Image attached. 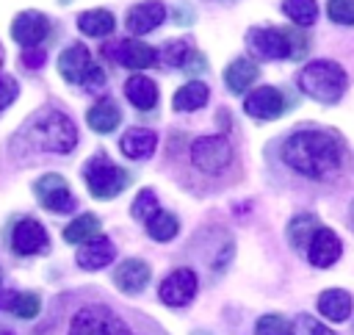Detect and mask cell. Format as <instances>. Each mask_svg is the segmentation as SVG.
Instances as JSON below:
<instances>
[{"label": "cell", "instance_id": "16", "mask_svg": "<svg viewBox=\"0 0 354 335\" xmlns=\"http://www.w3.org/2000/svg\"><path fill=\"white\" fill-rule=\"evenodd\" d=\"M91 53L86 44H69L66 50H61L58 55V72L66 83H80L91 66Z\"/></svg>", "mask_w": 354, "mask_h": 335}, {"label": "cell", "instance_id": "3", "mask_svg": "<svg viewBox=\"0 0 354 335\" xmlns=\"http://www.w3.org/2000/svg\"><path fill=\"white\" fill-rule=\"evenodd\" d=\"M299 89L318 102H335L346 91V72L335 61H310L299 72Z\"/></svg>", "mask_w": 354, "mask_h": 335}, {"label": "cell", "instance_id": "35", "mask_svg": "<svg viewBox=\"0 0 354 335\" xmlns=\"http://www.w3.org/2000/svg\"><path fill=\"white\" fill-rule=\"evenodd\" d=\"M285 33H288V47H290V58H304L307 55V47H310V42H307V36L299 30V28H285Z\"/></svg>", "mask_w": 354, "mask_h": 335}, {"label": "cell", "instance_id": "10", "mask_svg": "<svg viewBox=\"0 0 354 335\" xmlns=\"http://www.w3.org/2000/svg\"><path fill=\"white\" fill-rule=\"evenodd\" d=\"M194 293H196V274H194L191 269H177V271H171V274L160 282V288H158L160 302L169 305V307H183V305H188V302L194 299Z\"/></svg>", "mask_w": 354, "mask_h": 335}, {"label": "cell", "instance_id": "6", "mask_svg": "<svg viewBox=\"0 0 354 335\" xmlns=\"http://www.w3.org/2000/svg\"><path fill=\"white\" fill-rule=\"evenodd\" d=\"M191 161L196 169L216 174L232 161V147L224 136H202L191 144Z\"/></svg>", "mask_w": 354, "mask_h": 335}, {"label": "cell", "instance_id": "38", "mask_svg": "<svg viewBox=\"0 0 354 335\" xmlns=\"http://www.w3.org/2000/svg\"><path fill=\"white\" fill-rule=\"evenodd\" d=\"M44 58H47V55H44L41 47H25L19 61H22V66H28V69H39V66L44 64Z\"/></svg>", "mask_w": 354, "mask_h": 335}, {"label": "cell", "instance_id": "13", "mask_svg": "<svg viewBox=\"0 0 354 335\" xmlns=\"http://www.w3.org/2000/svg\"><path fill=\"white\" fill-rule=\"evenodd\" d=\"M243 111L254 119H277L285 111V97L274 86H260L243 100Z\"/></svg>", "mask_w": 354, "mask_h": 335}, {"label": "cell", "instance_id": "31", "mask_svg": "<svg viewBox=\"0 0 354 335\" xmlns=\"http://www.w3.org/2000/svg\"><path fill=\"white\" fill-rule=\"evenodd\" d=\"M191 53H194V50H191V44H188L185 39H174V42H166V44H163V50L158 53V58H160L166 66H183Z\"/></svg>", "mask_w": 354, "mask_h": 335}, {"label": "cell", "instance_id": "12", "mask_svg": "<svg viewBox=\"0 0 354 335\" xmlns=\"http://www.w3.org/2000/svg\"><path fill=\"white\" fill-rule=\"evenodd\" d=\"M105 50V55H111V58H116L122 66H127V69H149L155 61H158V53H155V47H149V44H144V42H138V39H124V42H119V44H108V47H102Z\"/></svg>", "mask_w": 354, "mask_h": 335}, {"label": "cell", "instance_id": "1", "mask_svg": "<svg viewBox=\"0 0 354 335\" xmlns=\"http://www.w3.org/2000/svg\"><path fill=\"white\" fill-rule=\"evenodd\" d=\"M343 147L335 133L299 130L282 144V161L307 177H326L340 166Z\"/></svg>", "mask_w": 354, "mask_h": 335}, {"label": "cell", "instance_id": "28", "mask_svg": "<svg viewBox=\"0 0 354 335\" xmlns=\"http://www.w3.org/2000/svg\"><path fill=\"white\" fill-rule=\"evenodd\" d=\"M177 230H180L177 219L171 213H166V210H158V213H152L147 219V235L155 238V241H171L177 235Z\"/></svg>", "mask_w": 354, "mask_h": 335}, {"label": "cell", "instance_id": "36", "mask_svg": "<svg viewBox=\"0 0 354 335\" xmlns=\"http://www.w3.org/2000/svg\"><path fill=\"white\" fill-rule=\"evenodd\" d=\"M293 335H335V332H332V329H326L324 324H318L315 318L301 316V318L296 321V327H293Z\"/></svg>", "mask_w": 354, "mask_h": 335}, {"label": "cell", "instance_id": "25", "mask_svg": "<svg viewBox=\"0 0 354 335\" xmlns=\"http://www.w3.org/2000/svg\"><path fill=\"white\" fill-rule=\"evenodd\" d=\"M113 25H116V19H113V14L111 11H105V8H91V11H83L80 17H77V28L86 33V36H108L111 30H113Z\"/></svg>", "mask_w": 354, "mask_h": 335}, {"label": "cell", "instance_id": "39", "mask_svg": "<svg viewBox=\"0 0 354 335\" xmlns=\"http://www.w3.org/2000/svg\"><path fill=\"white\" fill-rule=\"evenodd\" d=\"M80 83H83L86 89H100V86L105 83V72H102L97 64H91V66H88V72H86V78H83Z\"/></svg>", "mask_w": 354, "mask_h": 335}, {"label": "cell", "instance_id": "14", "mask_svg": "<svg viewBox=\"0 0 354 335\" xmlns=\"http://www.w3.org/2000/svg\"><path fill=\"white\" fill-rule=\"evenodd\" d=\"M340 249H343L340 238H337L329 227H318L315 235H313L310 244H307V257H310L313 266L326 269V266H332V263L340 257Z\"/></svg>", "mask_w": 354, "mask_h": 335}, {"label": "cell", "instance_id": "27", "mask_svg": "<svg viewBox=\"0 0 354 335\" xmlns=\"http://www.w3.org/2000/svg\"><path fill=\"white\" fill-rule=\"evenodd\" d=\"M100 233V219L94 213H80L77 219H72L64 227V241L66 244H83L88 238H94Z\"/></svg>", "mask_w": 354, "mask_h": 335}, {"label": "cell", "instance_id": "20", "mask_svg": "<svg viewBox=\"0 0 354 335\" xmlns=\"http://www.w3.org/2000/svg\"><path fill=\"white\" fill-rule=\"evenodd\" d=\"M124 97L130 100L133 108L149 111V108L158 105V86H155L147 75H133V78H127V83H124Z\"/></svg>", "mask_w": 354, "mask_h": 335}, {"label": "cell", "instance_id": "8", "mask_svg": "<svg viewBox=\"0 0 354 335\" xmlns=\"http://www.w3.org/2000/svg\"><path fill=\"white\" fill-rule=\"evenodd\" d=\"M252 53L257 58L266 61H277V58H290V47H288V33L285 28H252L246 36Z\"/></svg>", "mask_w": 354, "mask_h": 335}, {"label": "cell", "instance_id": "40", "mask_svg": "<svg viewBox=\"0 0 354 335\" xmlns=\"http://www.w3.org/2000/svg\"><path fill=\"white\" fill-rule=\"evenodd\" d=\"M351 221H354V208H351Z\"/></svg>", "mask_w": 354, "mask_h": 335}, {"label": "cell", "instance_id": "15", "mask_svg": "<svg viewBox=\"0 0 354 335\" xmlns=\"http://www.w3.org/2000/svg\"><path fill=\"white\" fill-rule=\"evenodd\" d=\"M163 19H166V8H163V3H158V0H147V3H138V6H133V8L127 11L124 25H127V30H130L133 36H144V33L155 30Z\"/></svg>", "mask_w": 354, "mask_h": 335}, {"label": "cell", "instance_id": "37", "mask_svg": "<svg viewBox=\"0 0 354 335\" xmlns=\"http://www.w3.org/2000/svg\"><path fill=\"white\" fill-rule=\"evenodd\" d=\"M17 94H19L17 80H14L11 75H0V111L8 108V105L17 100Z\"/></svg>", "mask_w": 354, "mask_h": 335}, {"label": "cell", "instance_id": "41", "mask_svg": "<svg viewBox=\"0 0 354 335\" xmlns=\"http://www.w3.org/2000/svg\"><path fill=\"white\" fill-rule=\"evenodd\" d=\"M0 61H3V50H0Z\"/></svg>", "mask_w": 354, "mask_h": 335}, {"label": "cell", "instance_id": "19", "mask_svg": "<svg viewBox=\"0 0 354 335\" xmlns=\"http://www.w3.org/2000/svg\"><path fill=\"white\" fill-rule=\"evenodd\" d=\"M86 122H88V127L97 130V133H113V130L119 127V122H122V111H119V105H116L111 97H102V100H97V102L88 108Z\"/></svg>", "mask_w": 354, "mask_h": 335}, {"label": "cell", "instance_id": "17", "mask_svg": "<svg viewBox=\"0 0 354 335\" xmlns=\"http://www.w3.org/2000/svg\"><path fill=\"white\" fill-rule=\"evenodd\" d=\"M113 255H116V249H113L111 238H105V235H100V233H97L94 238H88V241H83V244H80V249H77L75 260H77V266H80V269L94 271V269L108 266V263L113 260Z\"/></svg>", "mask_w": 354, "mask_h": 335}, {"label": "cell", "instance_id": "24", "mask_svg": "<svg viewBox=\"0 0 354 335\" xmlns=\"http://www.w3.org/2000/svg\"><path fill=\"white\" fill-rule=\"evenodd\" d=\"M207 97H210V89L202 80H188L185 86H180L174 91L171 105H174V111H196L207 102Z\"/></svg>", "mask_w": 354, "mask_h": 335}, {"label": "cell", "instance_id": "21", "mask_svg": "<svg viewBox=\"0 0 354 335\" xmlns=\"http://www.w3.org/2000/svg\"><path fill=\"white\" fill-rule=\"evenodd\" d=\"M155 144H158V136L152 130H147V127H130L119 138V150L127 158H149L155 152Z\"/></svg>", "mask_w": 354, "mask_h": 335}, {"label": "cell", "instance_id": "30", "mask_svg": "<svg viewBox=\"0 0 354 335\" xmlns=\"http://www.w3.org/2000/svg\"><path fill=\"white\" fill-rule=\"evenodd\" d=\"M282 11L288 14V19H293L296 25H313L318 17V6L315 0H285Z\"/></svg>", "mask_w": 354, "mask_h": 335}, {"label": "cell", "instance_id": "11", "mask_svg": "<svg viewBox=\"0 0 354 335\" xmlns=\"http://www.w3.org/2000/svg\"><path fill=\"white\" fill-rule=\"evenodd\" d=\"M50 33V19L39 11H22L11 22V36L22 47H39Z\"/></svg>", "mask_w": 354, "mask_h": 335}, {"label": "cell", "instance_id": "23", "mask_svg": "<svg viewBox=\"0 0 354 335\" xmlns=\"http://www.w3.org/2000/svg\"><path fill=\"white\" fill-rule=\"evenodd\" d=\"M318 310L329 321H346L351 316V296L340 288H329L318 296Z\"/></svg>", "mask_w": 354, "mask_h": 335}, {"label": "cell", "instance_id": "22", "mask_svg": "<svg viewBox=\"0 0 354 335\" xmlns=\"http://www.w3.org/2000/svg\"><path fill=\"white\" fill-rule=\"evenodd\" d=\"M257 75H260V69H257V64H254L252 58H235V61L224 69V83H227L230 91L243 94V91L257 80Z\"/></svg>", "mask_w": 354, "mask_h": 335}, {"label": "cell", "instance_id": "32", "mask_svg": "<svg viewBox=\"0 0 354 335\" xmlns=\"http://www.w3.org/2000/svg\"><path fill=\"white\" fill-rule=\"evenodd\" d=\"M254 332H257V335H293V324H290L285 316L268 313V316H260V318H257Z\"/></svg>", "mask_w": 354, "mask_h": 335}, {"label": "cell", "instance_id": "5", "mask_svg": "<svg viewBox=\"0 0 354 335\" xmlns=\"http://www.w3.org/2000/svg\"><path fill=\"white\" fill-rule=\"evenodd\" d=\"M66 335H130V332H127L124 321L116 318L108 307L88 305V307H80L72 316Z\"/></svg>", "mask_w": 354, "mask_h": 335}, {"label": "cell", "instance_id": "29", "mask_svg": "<svg viewBox=\"0 0 354 335\" xmlns=\"http://www.w3.org/2000/svg\"><path fill=\"white\" fill-rule=\"evenodd\" d=\"M0 307L11 310L19 318H33V316H39V296L36 293H14V291H8V296L0 299Z\"/></svg>", "mask_w": 354, "mask_h": 335}, {"label": "cell", "instance_id": "33", "mask_svg": "<svg viewBox=\"0 0 354 335\" xmlns=\"http://www.w3.org/2000/svg\"><path fill=\"white\" fill-rule=\"evenodd\" d=\"M130 213H133L136 219H141V221H147L152 213H158V197H155V191H152V188H141V191L136 194V199H133Z\"/></svg>", "mask_w": 354, "mask_h": 335}, {"label": "cell", "instance_id": "7", "mask_svg": "<svg viewBox=\"0 0 354 335\" xmlns=\"http://www.w3.org/2000/svg\"><path fill=\"white\" fill-rule=\"evenodd\" d=\"M33 194L41 202V208H47L53 213H69L77 205L75 197H72V191H69V185H66V180L61 174H44V177H39L33 183Z\"/></svg>", "mask_w": 354, "mask_h": 335}, {"label": "cell", "instance_id": "18", "mask_svg": "<svg viewBox=\"0 0 354 335\" xmlns=\"http://www.w3.org/2000/svg\"><path fill=\"white\" fill-rule=\"evenodd\" d=\"M113 282H116V288L124 291V293H138V291H144L147 282H149V266H147L141 257H127V260H122V263L116 266Z\"/></svg>", "mask_w": 354, "mask_h": 335}, {"label": "cell", "instance_id": "9", "mask_svg": "<svg viewBox=\"0 0 354 335\" xmlns=\"http://www.w3.org/2000/svg\"><path fill=\"white\" fill-rule=\"evenodd\" d=\"M47 246H50L47 230L36 219L25 216V219H19L14 224V230H11V249L17 255H39V252H47Z\"/></svg>", "mask_w": 354, "mask_h": 335}, {"label": "cell", "instance_id": "4", "mask_svg": "<svg viewBox=\"0 0 354 335\" xmlns=\"http://www.w3.org/2000/svg\"><path fill=\"white\" fill-rule=\"evenodd\" d=\"M83 177H86V185L91 191V197L97 199H111V197H119L127 183H130V172H124L122 166L105 161L102 155H94L86 169H83Z\"/></svg>", "mask_w": 354, "mask_h": 335}, {"label": "cell", "instance_id": "2", "mask_svg": "<svg viewBox=\"0 0 354 335\" xmlns=\"http://www.w3.org/2000/svg\"><path fill=\"white\" fill-rule=\"evenodd\" d=\"M25 138L33 150H44V152H69L77 144V130L72 125L69 116H64L61 111H47L39 114L28 127H25Z\"/></svg>", "mask_w": 354, "mask_h": 335}, {"label": "cell", "instance_id": "26", "mask_svg": "<svg viewBox=\"0 0 354 335\" xmlns=\"http://www.w3.org/2000/svg\"><path fill=\"white\" fill-rule=\"evenodd\" d=\"M318 227H321V221H318V216H313V213H299V216H293L290 224H288V241H290V246L307 249V244H310V238L315 235Z\"/></svg>", "mask_w": 354, "mask_h": 335}, {"label": "cell", "instance_id": "34", "mask_svg": "<svg viewBox=\"0 0 354 335\" xmlns=\"http://www.w3.org/2000/svg\"><path fill=\"white\" fill-rule=\"evenodd\" d=\"M326 14L337 25H354V0H329Z\"/></svg>", "mask_w": 354, "mask_h": 335}, {"label": "cell", "instance_id": "42", "mask_svg": "<svg viewBox=\"0 0 354 335\" xmlns=\"http://www.w3.org/2000/svg\"><path fill=\"white\" fill-rule=\"evenodd\" d=\"M0 277H3V271H0Z\"/></svg>", "mask_w": 354, "mask_h": 335}]
</instances>
